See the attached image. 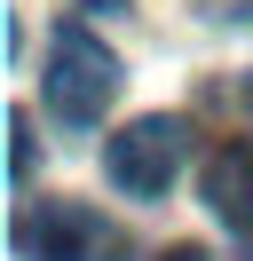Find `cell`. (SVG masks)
I'll use <instances>...</instances> for the list:
<instances>
[{
  "label": "cell",
  "instance_id": "cell-6",
  "mask_svg": "<svg viewBox=\"0 0 253 261\" xmlns=\"http://www.w3.org/2000/svg\"><path fill=\"white\" fill-rule=\"evenodd\" d=\"M214 24H253V0H198Z\"/></svg>",
  "mask_w": 253,
  "mask_h": 261
},
{
  "label": "cell",
  "instance_id": "cell-1",
  "mask_svg": "<svg viewBox=\"0 0 253 261\" xmlns=\"http://www.w3.org/2000/svg\"><path fill=\"white\" fill-rule=\"evenodd\" d=\"M119 95V56L87 32V24H56L47 40V111L63 127H95Z\"/></svg>",
  "mask_w": 253,
  "mask_h": 261
},
{
  "label": "cell",
  "instance_id": "cell-3",
  "mask_svg": "<svg viewBox=\"0 0 253 261\" xmlns=\"http://www.w3.org/2000/svg\"><path fill=\"white\" fill-rule=\"evenodd\" d=\"M182 150H190V127L166 119V111H150V119H135V127H119L103 143V174L127 198H166V182L182 174Z\"/></svg>",
  "mask_w": 253,
  "mask_h": 261
},
{
  "label": "cell",
  "instance_id": "cell-5",
  "mask_svg": "<svg viewBox=\"0 0 253 261\" xmlns=\"http://www.w3.org/2000/svg\"><path fill=\"white\" fill-rule=\"evenodd\" d=\"M8 182H32V111H8Z\"/></svg>",
  "mask_w": 253,
  "mask_h": 261
},
{
  "label": "cell",
  "instance_id": "cell-7",
  "mask_svg": "<svg viewBox=\"0 0 253 261\" xmlns=\"http://www.w3.org/2000/svg\"><path fill=\"white\" fill-rule=\"evenodd\" d=\"M158 261H214V253H206V245H166Z\"/></svg>",
  "mask_w": 253,
  "mask_h": 261
},
{
  "label": "cell",
  "instance_id": "cell-2",
  "mask_svg": "<svg viewBox=\"0 0 253 261\" xmlns=\"http://www.w3.org/2000/svg\"><path fill=\"white\" fill-rule=\"evenodd\" d=\"M16 261H127V238L87 198H40L16 214Z\"/></svg>",
  "mask_w": 253,
  "mask_h": 261
},
{
  "label": "cell",
  "instance_id": "cell-8",
  "mask_svg": "<svg viewBox=\"0 0 253 261\" xmlns=\"http://www.w3.org/2000/svg\"><path fill=\"white\" fill-rule=\"evenodd\" d=\"M95 8H127V0H95Z\"/></svg>",
  "mask_w": 253,
  "mask_h": 261
},
{
  "label": "cell",
  "instance_id": "cell-4",
  "mask_svg": "<svg viewBox=\"0 0 253 261\" xmlns=\"http://www.w3.org/2000/svg\"><path fill=\"white\" fill-rule=\"evenodd\" d=\"M206 206L230 229H253V143H221L206 159Z\"/></svg>",
  "mask_w": 253,
  "mask_h": 261
}]
</instances>
